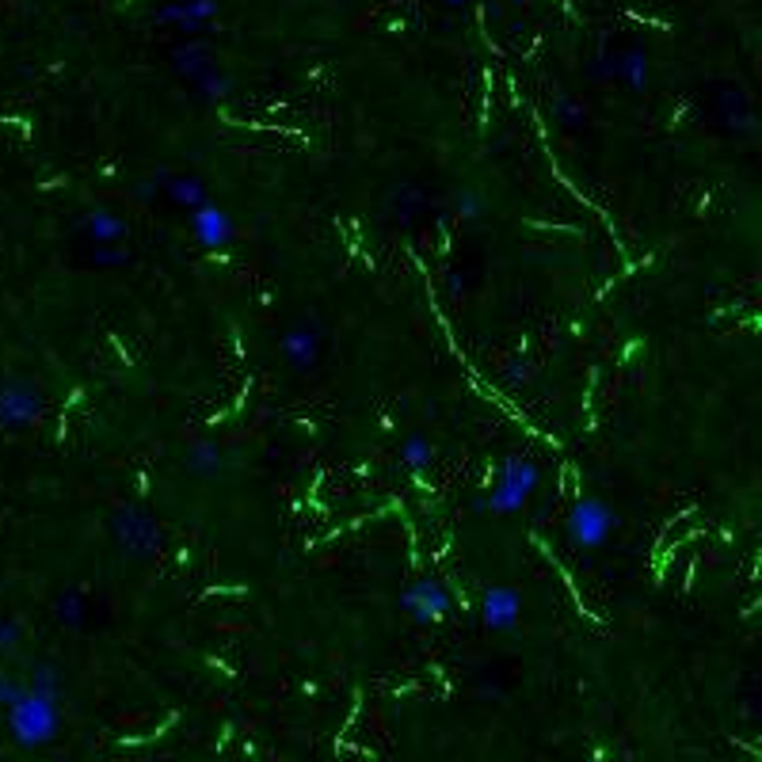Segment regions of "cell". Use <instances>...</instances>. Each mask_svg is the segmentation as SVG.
Segmentation results:
<instances>
[{"mask_svg": "<svg viewBox=\"0 0 762 762\" xmlns=\"http://www.w3.org/2000/svg\"><path fill=\"white\" fill-rule=\"evenodd\" d=\"M405 462L412 465V469H420V465L431 462V446L423 443V439H412V443L405 446Z\"/></svg>", "mask_w": 762, "mask_h": 762, "instance_id": "9c48e42d", "label": "cell"}, {"mask_svg": "<svg viewBox=\"0 0 762 762\" xmlns=\"http://www.w3.org/2000/svg\"><path fill=\"white\" fill-rule=\"evenodd\" d=\"M195 232L206 240V244H221V240L229 237L226 214H221L218 206H206V211H198V214H195Z\"/></svg>", "mask_w": 762, "mask_h": 762, "instance_id": "52a82bcc", "label": "cell"}, {"mask_svg": "<svg viewBox=\"0 0 762 762\" xmlns=\"http://www.w3.org/2000/svg\"><path fill=\"white\" fill-rule=\"evenodd\" d=\"M58 675H54V668H35L23 694L8 705V732L20 748H43L58 736Z\"/></svg>", "mask_w": 762, "mask_h": 762, "instance_id": "6da1fadb", "label": "cell"}, {"mask_svg": "<svg viewBox=\"0 0 762 762\" xmlns=\"http://www.w3.org/2000/svg\"><path fill=\"white\" fill-rule=\"evenodd\" d=\"M519 610H523V603H519V591H511V588H492L485 595V622L496 625V629L515 622Z\"/></svg>", "mask_w": 762, "mask_h": 762, "instance_id": "8992f818", "label": "cell"}, {"mask_svg": "<svg viewBox=\"0 0 762 762\" xmlns=\"http://www.w3.org/2000/svg\"><path fill=\"white\" fill-rule=\"evenodd\" d=\"M20 694H23V683H15L12 675H4V671H0V705L8 709V705H12Z\"/></svg>", "mask_w": 762, "mask_h": 762, "instance_id": "30bf717a", "label": "cell"}, {"mask_svg": "<svg viewBox=\"0 0 762 762\" xmlns=\"http://www.w3.org/2000/svg\"><path fill=\"white\" fill-rule=\"evenodd\" d=\"M206 15H214V4L211 0H187V4H172L160 12V20H180L183 27H195L198 20H206Z\"/></svg>", "mask_w": 762, "mask_h": 762, "instance_id": "ba28073f", "label": "cell"}, {"mask_svg": "<svg viewBox=\"0 0 762 762\" xmlns=\"http://www.w3.org/2000/svg\"><path fill=\"white\" fill-rule=\"evenodd\" d=\"M405 606L412 610L420 622H431V617H443L446 610H451V599L443 595L439 583H420V588H412L405 595Z\"/></svg>", "mask_w": 762, "mask_h": 762, "instance_id": "5b68a950", "label": "cell"}, {"mask_svg": "<svg viewBox=\"0 0 762 762\" xmlns=\"http://www.w3.org/2000/svg\"><path fill=\"white\" fill-rule=\"evenodd\" d=\"M38 416H43V397L31 385L12 382L0 389V423L4 428H27Z\"/></svg>", "mask_w": 762, "mask_h": 762, "instance_id": "7a4b0ae2", "label": "cell"}, {"mask_svg": "<svg viewBox=\"0 0 762 762\" xmlns=\"http://www.w3.org/2000/svg\"><path fill=\"white\" fill-rule=\"evenodd\" d=\"M451 4H462V0H451Z\"/></svg>", "mask_w": 762, "mask_h": 762, "instance_id": "7c38bea8", "label": "cell"}, {"mask_svg": "<svg viewBox=\"0 0 762 762\" xmlns=\"http://www.w3.org/2000/svg\"><path fill=\"white\" fill-rule=\"evenodd\" d=\"M20 645V625L15 622H0V652H12V648Z\"/></svg>", "mask_w": 762, "mask_h": 762, "instance_id": "8fae6325", "label": "cell"}, {"mask_svg": "<svg viewBox=\"0 0 762 762\" xmlns=\"http://www.w3.org/2000/svg\"><path fill=\"white\" fill-rule=\"evenodd\" d=\"M610 526H614V519H610L606 503H599V500H583V503H576L572 523H568V531H572V537H576V542H580V545H599V542H606Z\"/></svg>", "mask_w": 762, "mask_h": 762, "instance_id": "277c9868", "label": "cell"}, {"mask_svg": "<svg viewBox=\"0 0 762 762\" xmlns=\"http://www.w3.org/2000/svg\"><path fill=\"white\" fill-rule=\"evenodd\" d=\"M534 485H537V469L531 462H511L508 469H503V480L496 485V492H492V508L496 511H511V508H519V503L526 500V496L534 492Z\"/></svg>", "mask_w": 762, "mask_h": 762, "instance_id": "3957f363", "label": "cell"}]
</instances>
